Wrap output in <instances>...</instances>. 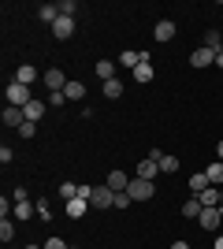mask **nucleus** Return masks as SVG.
<instances>
[{
  "label": "nucleus",
  "mask_w": 223,
  "mask_h": 249,
  "mask_svg": "<svg viewBox=\"0 0 223 249\" xmlns=\"http://www.w3.org/2000/svg\"><path fill=\"white\" fill-rule=\"evenodd\" d=\"M4 97H8V104H15V108H26V104L34 101V97H30V86H22V82H8Z\"/></svg>",
  "instance_id": "nucleus-1"
},
{
  "label": "nucleus",
  "mask_w": 223,
  "mask_h": 249,
  "mask_svg": "<svg viewBox=\"0 0 223 249\" xmlns=\"http://www.w3.org/2000/svg\"><path fill=\"white\" fill-rule=\"evenodd\" d=\"M127 194H130V201H153V194H156V182H145V178H130Z\"/></svg>",
  "instance_id": "nucleus-2"
},
{
  "label": "nucleus",
  "mask_w": 223,
  "mask_h": 249,
  "mask_svg": "<svg viewBox=\"0 0 223 249\" xmlns=\"http://www.w3.org/2000/svg\"><path fill=\"white\" fill-rule=\"evenodd\" d=\"M71 34H74V19H71V15H60V19L52 22V37H56V41H67Z\"/></svg>",
  "instance_id": "nucleus-3"
},
{
  "label": "nucleus",
  "mask_w": 223,
  "mask_h": 249,
  "mask_svg": "<svg viewBox=\"0 0 223 249\" xmlns=\"http://www.w3.org/2000/svg\"><path fill=\"white\" fill-rule=\"evenodd\" d=\"M45 86H49V93H56V89H67V74L60 71V67H49V71H45Z\"/></svg>",
  "instance_id": "nucleus-4"
},
{
  "label": "nucleus",
  "mask_w": 223,
  "mask_h": 249,
  "mask_svg": "<svg viewBox=\"0 0 223 249\" xmlns=\"http://www.w3.org/2000/svg\"><path fill=\"white\" fill-rule=\"evenodd\" d=\"M156 171H160V160H141L138 164V171H134V178H145V182H156Z\"/></svg>",
  "instance_id": "nucleus-5"
},
{
  "label": "nucleus",
  "mask_w": 223,
  "mask_h": 249,
  "mask_svg": "<svg viewBox=\"0 0 223 249\" xmlns=\"http://www.w3.org/2000/svg\"><path fill=\"white\" fill-rule=\"evenodd\" d=\"M22 123H26V112H22V108H15V104H8V108H4V126L19 130Z\"/></svg>",
  "instance_id": "nucleus-6"
},
{
  "label": "nucleus",
  "mask_w": 223,
  "mask_h": 249,
  "mask_svg": "<svg viewBox=\"0 0 223 249\" xmlns=\"http://www.w3.org/2000/svg\"><path fill=\"white\" fill-rule=\"evenodd\" d=\"M197 223H201L205 231H216V227L223 223V212H220V208H205L201 216H197Z\"/></svg>",
  "instance_id": "nucleus-7"
},
{
  "label": "nucleus",
  "mask_w": 223,
  "mask_h": 249,
  "mask_svg": "<svg viewBox=\"0 0 223 249\" xmlns=\"http://www.w3.org/2000/svg\"><path fill=\"white\" fill-rule=\"evenodd\" d=\"M190 63H193V67H216V52H212V49H205V45H201V49H193Z\"/></svg>",
  "instance_id": "nucleus-8"
},
{
  "label": "nucleus",
  "mask_w": 223,
  "mask_h": 249,
  "mask_svg": "<svg viewBox=\"0 0 223 249\" xmlns=\"http://www.w3.org/2000/svg\"><path fill=\"white\" fill-rule=\"evenodd\" d=\"M175 37V22L171 19H160L156 26H153V41H171Z\"/></svg>",
  "instance_id": "nucleus-9"
},
{
  "label": "nucleus",
  "mask_w": 223,
  "mask_h": 249,
  "mask_svg": "<svg viewBox=\"0 0 223 249\" xmlns=\"http://www.w3.org/2000/svg\"><path fill=\"white\" fill-rule=\"evenodd\" d=\"M153 74H156V71H153V63H149V52H141V63L134 67V78L145 86V82H153Z\"/></svg>",
  "instance_id": "nucleus-10"
},
{
  "label": "nucleus",
  "mask_w": 223,
  "mask_h": 249,
  "mask_svg": "<svg viewBox=\"0 0 223 249\" xmlns=\"http://www.w3.org/2000/svg\"><path fill=\"white\" fill-rule=\"evenodd\" d=\"M112 201H116V190H108V186L93 190V208H112Z\"/></svg>",
  "instance_id": "nucleus-11"
},
{
  "label": "nucleus",
  "mask_w": 223,
  "mask_h": 249,
  "mask_svg": "<svg viewBox=\"0 0 223 249\" xmlns=\"http://www.w3.org/2000/svg\"><path fill=\"white\" fill-rule=\"evenodd\" d=\"M45 108H49V101H37V97H34V101L26 104V108H22V112H26V119H30V123H41V115H45Z\"/></svg>",
  "instance_id": "nucleus-12"
},
{
  "label": "nucleus",
  "mask_w": 223,
  "mask_h": 249,
  "mask_svg": "<svg viewBox=\"0 0 223 249\" xmlns=\"http://www.w3.org/2000/svg\"><path fill=\"white\" fill-rule=\"evenodd\" d=\"M201 212H205L201 197H193V194H190V197L182 201V216H186V219H197V216H201Z\"/></svg>",
  "instance_id": "nucleus-13"
},
{
  "label": "nucleus",
  "mask_w": 223,
  "mask_h": 249,
  "mask_svg": "<svg viewBox=\"0 0 223 249\" xmlns=\"http://www.w3.org/2000/svg\"><path fill=\"white\" fill-rule=\"evenodd\" d=\"M108 190H116V194H123V190L130 186V178H127V171H112V175H108V182H104Z\"/></svg>",
  "instance_id": "nucleus-14"
},
{
  "label": "nucleus",
  "mask_w": 223,
  "mask_h": 249,
  "mask_svg": "<svg viewBox=\"0 0 223 249\" xmlns=\"http://www.w3.org/2000/svg\"><path fill=\"white\" fill-rule=\"evenodd\" d=\"M89 208H93V205H89V201L74 197V201H67V216H71V219H82L86 212H89Z\"/></svg>",
  "instance_id": "nucleus-15"
},
{
  "label": "nucleus",
  "mask_w": 223,
  "mask_h": 249,
  "mask_svg": "<svg viewBox=\"0 0 223 249\" xmlns=\"http://www.w3.org/2000/svg\"><path fill=\"white\" fill-rule=\"evenodd\" d=\"M205 175H208V182H212V186L223 190V160H212V164L205 167Z\"/></svg>",
  "instance_id": "nucleus-16"
},
{
  "label": "nucleus",
  "mask_w": 223,
  "mask_h": 249,
  "mask_svg": "<svg viewBox=\"0 0 223 249\" xmlns=\"http://www.w3.org/2000/svg\"><path fill=\"white\" fill-rule=\"evenodd\" d=\"M34 78H37V67H30V63H19V67H15V82L30 86Z\"/></svg>",
  "instance_id": "nucleus-17"
},
{
  "label": "nucleus",
  "mask_w": 223,
  "mask_h": 249,
  "mask_svg": "<svg viewBox=\"0 0 223 249\" xmlns=\"http://www.w3.org/2000/svg\"><path fill=\"white\" fill-rule=\"evenodd\" d=\"M37 19H41V22H49V26H52V22L60 19V4H41V8H37Z\"/></svg>",
  "instance_id": "nucleus-18"
},
{
  "label": "nucleus",
  "mask_w": 223,
  "mask_h": 249,
  "mask_svg": "<svg viewBox=\"0 0 223 249\" xmlns=\"http://www.w3.org/2000/svg\"><path fill=\"white\" fill-rule=\"evenodd\" d=\"M212 186V182H208V175H205V171H197V175H190V194L193 197H197V194H205V190Z\"/></svg>",
  "instance_id": "nucleus-19"
},
{
  "label": "nucleus",
  "mask_w": 223,
  "mask_h": 249,
  "mask_svg": "<svg viewBox=\"0 0 223 249\" xmlns=\"http://www.w3.org/2000/svg\"><path fill=\"white\" fill-rule=\"evenodd\" d=\"M220 194H223L220 186H208L205 194H197V197H201V205H205V208H220Z\"/></svg>",
  "instance_id": "nucleus-20"
},
{
  "label": "nucleus",
  "mask_w": 223,
  "mask_h": 249,
  "mask_svg": "<svg viewBox=\"0 0 223 249\" xmlns=\"http://www.w3.org/2000/svg\"><path fill=\"white\" fill-rule=\"evenodd\" d=\"M97 78H101V82H112V78H116V63L101 60V63H97Z\"/></svg>",
  "instance_id": "nucleus-21"
},
{
  "label": "nucleus",
  "mask_w": 223,
  "mask_h": 249,
  "mask_svg": "<svg viewBox=\"0 0 223 249\" xmlns=\"http://www.w3.org/2000/svg\"><path fill=\"white\" fill-rule=\"evenodd\" d=\"M119 63H123L127 71H134V67H138V63H141V52H134V49H123V56H119Z\"/></svg>",
  "instance_id": "nucleus-22"
},
{
  "label": "nucleus",
  "mask_w": 223,
  "mask_h": 249,
  "mask_svg": "<svg viewBox=\"0 0 223 249\" xmlns=\"http://www.w3.org/2000/svg\"><path fill=\"white\" fill-rule=\"evenodd\" d=\"M34 212H37V208H34L30 201H15V212H11V216L15 219H34Z\"/></svg>",
  "instance_id": "nucleus-23"
},
{
  "label": "nucleus",
  "mask_w": 223,
  "mask_h": 249,
  "mask_svg": "<svg viewBox=\"0 0 223 249\" xmlns=\"http://www.w3.org/2000/svg\"><path fill=\"white\" fill-rule=\"evenodd\" d=\"M205 49H212L216 56L223 52V37H220V30H208V34H205Z\"/></svg>",
  "instance_id": "nucleus-24"
},
{
  "label": "nucleus",
  "mask_w": 223,
  "mask_h": 249,
  "mask_svg": "<svg viewBox=\"0 0 223 249\" xmlns=\"http://www.w3.org/2000/svg\"><path fill=\"white\" fill-rule=\"evenodd\" d=\"M160 171H164V175H175V171H179V156H160Z\"/></svg>",
  "instance_id": "nucleus-25"
},
{
  "label": "nucleus",
  "mask_w": 223,
  "mask_h": 249,
  "mask_svg": "<svg viewBox=\"0 0 223 249\" xmlns=\"http://www.w3.org/2000/svg\"><path fill=\"white\" fill-rule=\"evenodd\" d=\"M64 93H67V101H82V97H86V86L82 82H67Z\"/></svg>",
  "instance_id": "nucleus-26"
},
{
  "label": "nucleus",
  "mask_w": 223,
  "mask_h": 249,
  "mask_svg": "<svg viewBox=\"0 0 223 249\" xmlns=\"http://www.w3.org/2000/svg\"><path fill=\"white\" fill-rule=\"evenodd\" d=\"M104 97H108V101H116V97H123V82H119V78L104 82Z\"/></svg>",
  "instance_id": "nucleus-27"
},
{
  "label": "nucleus",
  "mask_w": 223,
  "mask_h": 249,
  "mask_svg": "<svg viewBox=\"0 0 223 249\" xmlns=\"http://www.w3.org/2000/svg\"><path fill=\"white\" fill-rule=\"evenodd\" d=\"M0 238H4V242L15 238V223H11V219H0Z\"/></svg>",
  "instance_id": "nucleus-28"
},
{
  "label": "nucleus",
  "mask_w": 223,
  "mask_h": 249,
  "mask_svg": "<svg viewBox=\"0 0 223 249\" xmlns=\"http://www.w3.org/2000/svg\"><path fill=\"white\" fill-rule=\"evenodd\" d=\"M74 11H78L74 0H60V15H71V19H74Z\"/></svg>",
  "instance_id": "nucleus-29"
},
{
  "label": "nucleus",
  "mask_w": 223,
  "mask_h": 249,
  "mask_svg": "<svg viewBox=\"0 0 223 249\" xmlns=\"http://www.w3.org/2000/svg\"><path fill=\"white\" fill-rule=\"evenodd\" d=\"M19 134H22V138H34V134H37V123H30V119H26V123L19 126Z\"/></svg>",
  "instance_id": "nucleus-30"
},
{
  "label": "nucleus",
  "mask_w": 223,
  "mask_h": 249,
  "mask_svg": "<svg viewBox=\"0 0 223 249\" xmlns=\"http://www.w3.org/2000/svg\"><path fill=\"white\" fill-rule=\"evenodd\" d=\"M130 205V194L123 190V194H116V201H112V208H127Z\"/></svg>",
  "instance_id": "nucleus-31"
},
{
  "label": "nucleus",
  "mask_w": 223,
  "mask_h": 249,
  "mask_svg": "<svg viewBox=\"0 0 223 249\" xmlns=\"http://www.w3.org/2000/svg\"><path fill=\"white\" fill-rule=\"evenodd\" d=\"M41 249H71V246H67V242L64 238H49V242H45V246Z\"/></svg>",
  "instance_id": "nucleus-32"
},
{
  "label": "nucleus",
  "mask_w": 223,
  "mask_h": 249,
  "mask_svg": "<svg viewBox=\"0 0 223 249\" xmlns=\"http://www.w3.org/2000/svg\"><path fill=\"white\" fill-rule=\"evenodd\" d=\"M93 190H97V186H78V197H82V201H89V205H93Z\"/></svg>",
  "instance_id": "nucleus-33"
},
{
  "label": "nucleus",
  "mask_w": 223,
  "mask_h": 249,
  "mask_svg": "<svg viewBox=\"0 0 223 249\" xmlns=\"http://www.w3.org/2000/svg\"><path fill=\"white\" fill-rule=\"evenodd\" d=\"M49 104H67V93H64V89H56V93H49Z\"/></svg>",
  "instance_id": "nucleus-34"
},
{
  "label": "nucleus",
  "mask_w": 223,
  "mask_h": 249,
  "mask_svg": "<svg viewBox=\"0 0 223 249\" xmlns=\"http://www.w3.org/2000/svg\"><path fill=\"white\" fill-rule=\"evenodd\" d=\"M11 197H15V201H30V190H22V186H15V190H11Z\"/></svg>",
  "instance_id": "nucleus-35"
},
{
  "label": "nucleus",
  "mask_w": 223,
  "mask_h": 249,
  "mask_svg": "<svg viewBox=\"0 0 223 249\" xmlns=\"http://www.w3.org/2000/svg\"><path fill=\"white\" fill-rule=\"evenodd\" d=\"M37 216H41V219H49V216H52V212H49V201H45V197L37 201Z\"/></svg>",
  "instance_id": "nucleus-36"
},
{
  "label": "nucleus",
  "mask_w": 223,
  "mask_h": 249,
  "mask_svg": "<svg viewBox=\"0 0 223 249\" xmlns=\"http://www.w3.org/2000/svg\"><path fill=\"white\" fill-rule=\"evenodd\" d=\"M171 249H190V242H171Z\"/></svg>",
  "instance_id": "nucleus-37"
},
{
  "label": "nucleus",
  "mask_w": 223,
  "mask_h": 249,
  "mask_svg": "<svg viewBox=\"0 0 223 249\" xmlns=\"http://www.w3.org/2000/svg\"><path fill=\"white\" fill-rule=\"evenodd\" d=\"M216 156H220V160H223V138H220V142H216Z\"/></svg>",
  "instance_id": "nucleus-38"
},
{
  "label": "nucleus",
  "mask_w": 223,
  "mask_h": 249,
  "mask_svg": "<svg viewBox=\"0 0 223 249\" xmlns=\"http://www.w3.org/2000/svg\"><path fill=\"white\" fill-rule=\"evenodd\" d=\"M216 67H220V71H223V52H220V56H216Z\"/></svg>",
  "instance_id": "nucleus-39"
},
{
  "label": "nucleus",
  "mask_w": 223,
  "mask_h": 249,
  "mask_svg": "<svg viewBox=\"0 0 223 249\" xmlns=\"http://www.w3.org/2000/svg\"><path fill=\"white\" fill-rule=\"evenodd\" d=\"M216 249H223V234H220V238H216Z\"/></svg>",
  "instance_id": "nucleus-40"
},
{
  "label": "nucleus",
  "mask_w": 223,
  "mask_h": 249,
  "mask_svg": "<svg viewBox=\"0 0 223 249\" xmlns=\"http://www.w3.org/2000/svg\"><path fill=\"white\" fill-rule=\"evenodd\" d=\"M220 212H223V194H220Z\"/></svg>",
  "instance_id": "nucleus-41"
}]
</instances>
